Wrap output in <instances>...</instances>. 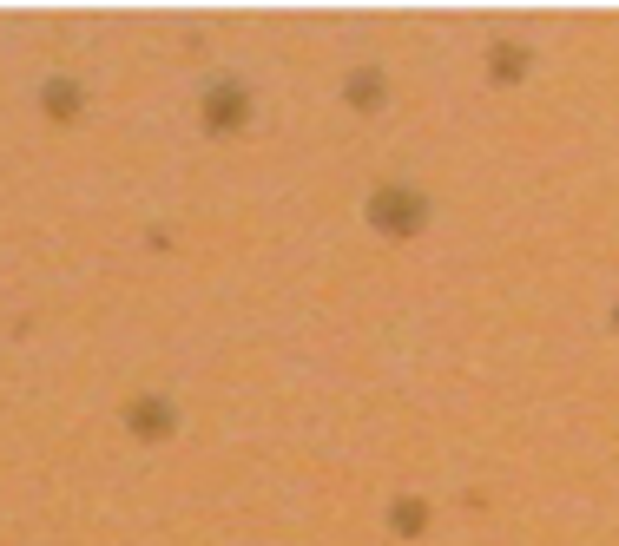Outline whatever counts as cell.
I'll return each mask as SVG.
<instances>
[{
    "mask_svg": "<svg viewBox=\"0 0 619 546\" xmlns=\"http://www.w3.org/2000/svg\"><path fill=\"white\" fill-rule=\"evenodd\" d=\"M205 119L218 125V132H231V125L244 119V93L231 86V79H224V86H211V112H205Z\"/></svg>",
    "mask_w": 619,
    "mask_h": 546,
    "instance_id": "obj_1",
    "label": "cell"
},
{
    "mask_svg": "<svg viewBox=\"0 0 619 546\" xmlns=\"http://www.w3.org/2000/svg\"><path fill=\"white\" fill-rule=\"evenodd\" d=\"M132 435H172V408L165 402H132Z\"/></svg>",
    "mask_w": 619,
    "mask_h": 546,
    "instance_id": "obj_2",
    "label": "cell"
}]
</instances>
